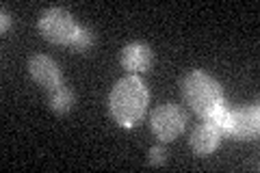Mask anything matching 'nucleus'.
Instances as JSON below:
<instances>
[{
	"label": "nucleus",
	"mask_w": 260,
	"mask_h": 173,
	"mask_svg": "<svg viewBox=\"0 0 260 173\" xmlns=\"http://www.w3.org/2000/svg\"><path fill=\"white\" fill-rule=\"evenodd\" d=\"M260 132V109L258 104L239 106L230 111V121H228V136L241 139V141H251Z\"/></svg>",
	"instance_id": "nucleus-5"
},
{
	"label": "nucleus",
	"mask_w": 260,
	"mask_h": 173,
	"mask_svg": "<svg viewBox=\"0 0 260 173\" xmlns=\"http://www.w3.org/2000/svg\"><path fill=\"white\" fill-rule=\"evenodd\" d=\"M48 104L56 115H68L74 106V91L68 87V85H61L56 87L54 91L48 93Z\"/></svg>",
	"instance_id": "nucleus-9"
},
{
	"label": "nucleus",
	"mask_w": 260,
	"mask_h": 173,
	"mask_svg": "<svg viewBox=\"0 0 260 173\" xmlns=\"http://www.w3.org/2000/svg\"><path fill=\"white\" fill-rule=\"evenodd\" d=\"M93 44H95V35H93V32L89 28H85V26H78L76 32H74V37H72V41L68 46L74 52H87Z\"/></svg>",
	"instance_id": "nucleus-10"
},
{
	"label": "nucleus",
	"mask_w": 260,
	"mask_h": 173,
	"mask_svg": "<svg viewBox=\"0 0 260 173\" xmlns=\"http://www.w3.org/2000/svg\"><path fill=\"white\" fill-rule=\"evenodd\" d=\"M0 18H3V24H0V30L7 32V30H9V26H11V15L7 13V9H3V11H0Z\"/></svg>",
	"instance_id": "nucleus-12"
},
{
	"label": "nucleus",
	"mask_w": 260,
	"mask_h": 173,
	"mask_svg": "<svg viewBox=\"0 0 260 173\" xmlns=\"http://www.w3.org/2000/svg\"><path fill=\"white\" fill-rule=\"evenodd\" d=\"M78 24L74 22L70 11L61 9V7H52L42 13L39 18V32L48 39L50 44H70Z\"/></svg>",
	"instance_id": "nucleus-4"
},
{
	"label": "nucleus",
	"mask_w": 260,
	"mask_h": 173,
	"mask_svg": "<svg viewBox=\"0 0 260 173\" xmlns=\"http://www.w3.org/2000/svg\"><path fill=\"white\" fill-rule=\"evenodd\" d=\"M167 150L162 145H154L150 147V154H148V164L150 167H160V164L167 162Z\"/></svg>",
	"instance_id": "nucleus-11"
},
{
	"label": "nucleus",
	"mask_w": 260,
	"mask_h": 173,
	"mask_svg": "<svg viewBox=\"0 0 260 173\" xmlns=\"http://www.w3.org/2000/svg\"><path fill=\"white\" fill-rule=\"evenodd\" d=\"M223 136L225 134L215 126L213 121L204 119L200 126L193 128V132L189 136V145L198 156H208V154H213L219 145H221Z\"/></svg>",
	"instance_id": "nucleus-8"
},
{
	"label": "nucleus",
	"mask_w": 260,
	"mask_h": 173,
	"mask_svg": "<svg viewBox=\"0 0 260 173\" xmlns=\"http://www.w3.org/2000/svg\"><path fill=\"white\" fill-rule=\"evenodd\" d=\"M186 126V113L178 104H160L150 113V130L160 143H172L182 134Z\"/></svg>",
	"instance_id": "nucleus-3"
},
{
	"label": "nucleus",
	"mask_w": 260,
	"mask_h": 173,
	"mask_svg": "<svg viewBox=\"0 0 260 173\" xmlns=\"http://www.w3.org/2000/svg\"><path fill=\"white\" fill-rule=\"evenodd\" d=\"M119 63L128 74H141V72H148L154 63V52L148 44L143 41H133L121 48V54H119Z\"/></svg>",
	"instance_id": "nucleus-7"
},
{
	"label": "nucleus",
	"mask_w": 260,
	"mask_h": 173,
	"mask_svg": "<svg viewBox=\"0 0 260 173\" xmlns=\"http://www.w3.org/2000/svg\"><path fill=\"white\" fill-rule=\"evenodd\" d=\"M28 74H30V78L35 80L46 93H50V91H54L56 87L65 85L59 63H56L54 59H50V56H46V54L30 56V61H28Z\"/></svg>",
	"instance_id": "nucleus-6"
},
{
	"label": "nucleus",
	"mask_w": 260,
	"mask_h": 173,
	"mask_svg": "<svg viewBox=\"0 0 260 173\" xmlns=\"http://www.w3.org/2000/svg\"><path fill=\"white\" fill-rule=\"evenodd\" d=\"M180 91L184 102L200 115V117H208L210 111L217 104L223 102V89L217 82V78L208 76L202 70L186 72L180 80Z\"/></svg>",
	"instance_id": "nucleus-2"
},
{
	"label": "nucleus",
	"mask_w": 260,
	"mask_h": 173,
	"mask_svg": "<svg viewBox=\"0 0 260 173\" xmlns=\"http://www.w3.org/2000/svg\"><path fill=\"white\" fill-rule=\"evenodd\" d=\"M150 104V91L143 85V80L135 74L119 78L115 87L109 93V111L113 121H117L121 128L139 126L145 117Z\"/></svg>",
	"instance_id": "nucleus-1"
}]
</instances>
